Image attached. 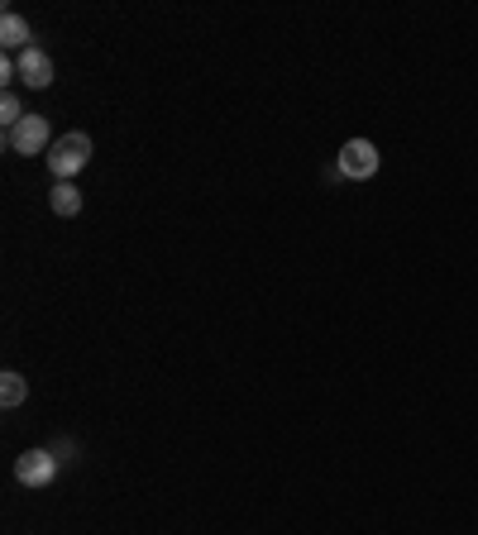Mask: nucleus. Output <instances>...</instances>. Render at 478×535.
Returning a JSON list of instances; mask_svg holds the SVG:
<instances>
[{
	"instance_id": "1",
	"label": "nucleus",
	"mask_w": 478,
	"mask_h": 535,
	"mask_svg": "<svg viewBox=\"0 0 478 535\" xmlns=\"http://www.w3.org/2000/svg\"><path fill=\"white\" fill-rule=\"evenodd\" d=\"M44 163L58 182H72V177L91 163V139L82 134V129H72V134H63V139H53V149L44 153Z\"/></svg>"
},
{
	"instance_id": "2",
	"label": "nucleus",
	"mask_w": 478,
	"mask_h": 535,
	"mask_svg": "<svg viewBox=\"0 0 478 535\" xmlns=\"http://www.w3.org/2000/svg\"><path fill=\"white\" fill-rule=\"evenodd\" d=\"M5 149L10 153H48L53 149V129H48V115H24L15 129H5Z\"/></svg>"
},
{
	"instance_id": "3",
	"label": "nucleus",
	"mask_w": 478,
	"mask_h": 535,
	"mask_svg": "<svg viewBox=\"0 0 478 535\" xmlns=\"http://www.w3.org/2000/svg\"><path fill=\"white\" fill-rule=\"evenodd\" d=\"M378 144L373 139H349L345 149L335 153V168H340V177H349V182H369L373 172H378Z\"/></svg>"
},
{
	"instance_id": "4",
	"label": "nucleus",
	"mask_w": 478,
	"mask_h": 535,
	"mask_svg": "<svg viewBox=\"0 0 478 535\" xmlns=\"http://www.w3.org/2000/svg\"><path fill=\"white\" fill-rule=\"evenodd\" d=\"M58 454L53 450H24L20 459H15V478H20L24 488H48L53 478H58Z\"/></svg>"
},
{
	"instance_id": "5",
	"label": "nucleus",
	"mask_w": 478,
	"mask_h": 535,
	"mask_svg": "<svg viewBox=\"0 0 478 535\" xmlns=\"http://www.w3.org/2000/svg\"><path fill=\"white\" fill-rule=\"evenodd\" d=\"M15 63H20V82L29 86V91H44V86H53V58H48L44 48H24Z\"/></svg>"
},
{
	"instance_id": "6",
	"label": "nucleus",
	"mask_w": 478,
	"mask_h": 535,
	"mask_svg": "<svg viewBox=\"0 0 478 535\" xmlns=\"http://www.w3.org/2000/svg\"><path fill=\"white\" fill-rule=\"evenodd\" d=\"M34 34H29V24L15 15V10H5L0 15V43H5V53H24V48H34Z\"/></svg>"
},
{
	"instance_id": "7",
	"label": "nucleus",
	"mask_w": 478,
	"mask_h": 535,
	"mask_svg": "<svg viewBox=\"0 0 478 535\" xmlns=\"http://www.w3.org/2000/svg\"><path fill=\"white\" fill-rule=\"evenodd\" d=\"M24 397H29V383H24L15 368H5V373H0V407L15 411V407L24 402Z\"/></svg>"
},
{
	"instance_id": "8",
	"label": "nucleus",
	"mask_w": 478,
	"mask_h": 535,
	"mask_svg": "<svg viewBox=\"0 0 478 535\" xmlns=\"http://www.w3.org/2000/svg\"><path fill=\"white\" fill-rule=\"evenodd\" d=\"M48 206H53L58 215H63V220H72V215L82 211V192H77L72 182H58V187L48 192Z\"/></svg>"
},
{
	"instance_id": "9",
	"label": "nucleus",
	"mask_w": 478,
	"mask_h": 535,
	"mask_svg": "<svg viewBox=\"0 0 478 535\" xmlns=\"http://www.w3.org/2000/svg\"><path fill=\"white\" fill-rule=\"evenodd\" d=\"M20 120H24L20 96H15V91H5V96H0V125H5V129H15Z\"/></svg>"
}]
</instances>
